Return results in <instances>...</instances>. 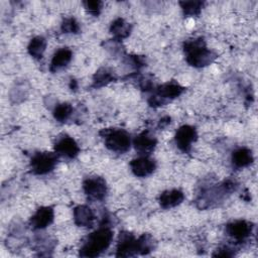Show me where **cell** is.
<instances>
[{
    "mask_svg": "<svg viewBox=\"0 0 258 258\" xmlns=\"http://www.w3.org/2000/svg\"><path fill=\"white\" fill-rule=\"evenodd\" d=\"M185 59L195 68H203L212 63L217 54L206 46L203 38H194L184 42Z\"/></svg>",
    "mask_w": 258,
    "mask_h": 258,
    "instance_id": "obj_1",
    "label": "cell"
},
{
    "mask_svg": "<svg viewBox=\"0 0 258 258\" xmlns=\"http://www.w3.org/2000/svg\"><path fill=\"white\" fill-rule=\"evenodd\" d=\"M113 233L108 227H101L91 233L80 250L82 257H97L111 244Z\"/></svg>",
    "mask_w": 258,
    "mask_h": 258,
    "instance_id": "obj_2",
    "label": "cell"
},
{
    "mask_svg": "<svg viewBox=\"0 0 258 258\" xmlns=\"http://www.w3.org/2000/svg\"><path fill=\"white\" fill-rule=\"evenodd\" d=\"M101 135L105 139L106 147L113 152L124 153L130 148V135L123 129H105L101 132Z\"/></svg>",
    "mask_w": 258,
    "mask_h": 258,
    "instance_id": "obj_3",
    "label": "cell"
},
{
    "mask_svg": "<svg viewBox=\"0 0 258 258\" xmlns=\"http://www.w3.org/2000/svg\"><path fill=\"white\" fill-rule=\"evenodd\" d=\"M182 92L183 88L179 84L173 82L166 83L155 90L154 94L149 98L148 103L152 107H159L177 98Z\"/></svg>",
    "mask_w": 258,
    "mask_h": 258,
    "instance_id": "obj_4",
    "label": "cell"
},
{
    "mask_svg": "<svg viewBox=\"0 0 258 258\" xmlns=\"http://www.w3.org/2000/svg\"><path fill=\"white\" fill-rule=\"evenodd\" d=\"M57 155L51 152L35 153L30 160V168L34 174L42 175L50 172L56 165Z\"/></svg>",
    "mask_w": 258,
    "mask_h": 258,
    "instance_id": "obj_5",
    "label": "cell"
},
{
    "mask_svg": "<svg viewBox=\"0 0 258 258\" xmlns=\"http://www.w3.org/2000/svg\"><path fill=\"white\" fill-rule=\"evenodd\" d=\"M83 188L88 199L94 202L102 201L107 192L106 182L99 176L86 178L83 182Z\"/></svg>",
    "mask_w": 258,
    "mask_h": 258,
    "instance_id": "obj_6",
    "label": "cell"
},
{
    "mask_svg": "<svg viewBox=\"0 0 258 258\" xmlns=\"http://www.w3.org/2000/svg\"><path fill=\"white\" fill-rule=\"evenodd\" d=\"M198 134L195 127L190 125H183L179 127L175 133L174 140L176 146L183 152H188L191 144L197 140Z\"/></svg>",
    "mask_w": 258,
    "mask_h": 258,
    "instance_id": "obj_7",
    "label": "cell"
},
{
    "mask_svg": "<svg viewBox=\"0 0 258 258\" xmlns=\"http://www.w3.org/2000/svg\"><path fill=\"white\" fill-rule=\"evenodd\" d=\"M137 255V239L129 232H122L119 235L116 256L129 257Z\"/></svg>",
    "mask_w": 258,
    "mask_h": 258,
    "instance_id": "obj_8",
    "label": "cell"
},
{
    "mask_svg": "<svg viewBox=\"0 0 258 258\" xmlns=\"http://www.w3.org/2000/svg\"><path fill=\"white\" fill-rule=\"evenodd\" d=\"M130 167L136 176L145 177L154 171L156 168V163L152 158L146 155H141L130 162Z\"/></svg>",
    "mask_w": 258,
    "mask_h": 258,
    "instance_id": "obj_9",
    "label": "cell"
},
{
    "mask_svg": "<svg viewBox=\"0 0 258 258\" xmlns=\"http://www.w3.org/2000/svg\"><path fill=\"white\" fill-rule=\"evenodd\" d=\"M54 218V212L51 207L39 208L30 219V226L33 230H42L48 227Z\"/></svg>",
    "mask_w": 258,
    "mask_h": 258,
    "instance_id": "obj_10",
    "label": "cell"
},
{
    "mask_svg": "<svg viewBox=\"0 0 258 258\" xmlns=\"http://www.w3.org/2000/svg\"><path fill=\"white\" fill-rule=\"evenodd\" d=\"M54 150L58 155L64 156L67 158H75L80 151V147L72 137L64 135L56 140L54 144Z\"/></svg>",
    "mask_w": 258,
    "mask_h": 258,
    "instance_id": "obj_11",
    "label": "cell"
},
{
    "mask_svg": "<svg viewBox=\"0 0 258 258\" xmlns=\"http://www.w3.org/2000/svg\"><path fill=\"white\" fill-rule=\"evenodd\" d=\"M226 231L231 238L237 242H242L250 236L252 225L246 221H235L227 225Z\"/></svg>",
    "mask_w": 258,
    "mask_h": 258,
    "instance_id": "obj_12",
    "label": "cell"
},
{
    "mask_svg": "<svg viewBox=\"0 0 258 258\" xmlns=\"http://www.w3.org/2000/svg\"><path fill=\"white\" fill-rule=\"evenodd\" d=\"M156 143H157L156 139L148 131L141 132L133 140V145L136 151L140 155H146V156L154 150Z\"/></svg>",
    "mask_w": 258,
    "mask_h": 258,
    "instance_id": "obj_13",
    "label": "cell"
},
{
    "mask_svg": "<svg viewBox=\"0 0 258 258\" xmlns=\"http://www.w3.org/2000/svg\"><path fill=\"white\" fill-rule=\"evenodd\" d=\"M74 221L80 227H92L95 221V215L91 208L81 205L74 209Z\"/></svg>",
    "mask_w": 258,
    "mask_h": 258,
    "instance_id": "obj_14",
    "label": "cell"
},
{
    "mask_svg": "<svg viewBox=\"0 0 258 258\" xmlns=\"http://www.w3.org/2000/svg\"><path fill=\"white\" fill-rule=\"evenodd\" d=\"M72 57H73V52L70 48L61 47L57 49L51 58L49 70L51 72H56L62 69L72 60Z\"/></svg>",
    "mask_w": 258,
    "mask_h": 258,
    "instance_id": "obj_15",
    "label": "cell"
},
{
    "mask_svg": "<svg viewBox=\"0 0 258 258\" xmlns=\"http://www.w3.org/2000/svg\"><path fill=\"white\" fill-rule=\"evenodd\" d=\"M184 199V195L179 189L163 191L159 197V204L163 209H170L179 205Z\"/></svg>",
    "mask_w": 258,
    "mask_h": 258,
    "instance_id": "obj_16",
    "label": "cell"
},
{
    "mask_svg": "<svg viewBox=\"0 0 258 258\" xmlns=\"http://www.w3.org/2000/svg\"><path fill=\"white\" fill-rule=\"evenodd\" d=\"M253 162V154L249 148L241 147L235 150L232 154V164L236 168H242L250 165Z\"/></svg>",
    "mask_w": 258,
    "mask_h": 258,
    "instance_id": "obj_17",
    "label": "cell"
},
{
    "mask_svg": "<svg viewBox=\"0 0 258 258\" xmlns=\"http://www.w3.org/2000/svg\"><path fill=\"white\" fill-rule=\"evenodd\" d=\"M110 31L115 37V40H121L129 36L131 31V25L124 19L117 18L112 22L110 26Z\"/></svg>",
    "mask_w": 258,
    "mask_h": 258,
    "instance_id": "obj_18",
    "label": "cell"
},
{
    "mask_svg": "<svg viewBox=\"0 0 258 258\" xmlns=\"http://www.w3.org/2000/svg\"><path fill=\"white\" fill-rule=\"evenodd\" d=\"M45 47H46L45 38L42 36H35L30 40V42L27 46V50H28V53L32 57L38 59V58L42 57Z\"/></svg>",
    "mask_w": 258,
    "mask_h": 258,
    "instance_id": "obj_19",
    "label": "cell"
},
{
    "mask_svg": "<svg viewBox=\"0 0 258 258\" xmlns=\"http://www.w3.org/2000/svg\"><path fill=\"white\" fill-rule=\"evenodd\" d=\"M115 80L114 74L107 68H102L96 72L93 78V86L95 88H101Z\"/></svg>",
    "mask_w": 258,
    "mask_h": 258,
    "instance_id": "obj_20",
    "label": "cell"
},
{
    "mask_svg": "<svg viewBox=\"0 0 258 258\" xmlns=\"http://www.w3.org/2000/svg\"><path fill=\"white\" fill-rule=\"evenodd\" d=\"M153 248V238L149 234H143L137 239V254H148Z\"/></svg>",
    "mask_w": 258,
    "mask_h": 258,
    "instance_id": "obj_21",
    "label": "cell"
},
{
    "mask_svg": "<svg viewBox=\"0 0 258 258\" xmlns=\"http://www.w3.org/2000/svg\"><path fill=\"white\" fill-rule=\"evenodd\" d=\"M73 113V107L69 103H61L55 106L53 110V117L58 122H66Z\"/></svg>",
    "mask_w": 258,
    "mask_h": 258,
    "instance_id": "obj_22",
    "label": "cell"
},
{
    "mask_svg": "<svg viewBox=\"0 0 258 258\" xmlns=\"http://www.w3.org/2000/svg\"><path fill=\"white\" fill-rule=\"evenodd\" d=\"M181 9L185 15L196 16L200 14L204 3L202 1H183L179 3Z\"/></svg>",
    "mask_w": 258,
    "mask_h": 258,
    "instance_id": "obj_23",
    "label": "cell"
},
{
    "mask_svg": "<svg viewBox=\"0 0 258 258\" xmlns=\"http://www.w3.org/2000/svg\"><path fill=\"white\" fill-rule=\"evenodd\" d=\"M61 30L64 33H78L80 31V25L75 18H66L61 23Z\"/></svg>",
    "mask_w": 258,
    "mask_h": 258,
    "instance_id": "obj_24",
    "label": "cell"
},
{
    "mask_svg": "<svg viewBox=\"0 0 258 258\" xmlns=\"http://www.w3.org/2000/svg\"><path fill=\"white\" fill-rule=\"evenodd\" d=\"M84 6H85V8L87 9L88 12L97 16V15L100 14V12L102 10L103 3L101 1H96V0H94V1H85Z\"/></svg>",
    "mask_w": 258,
    "mask_h": 258,
    "instance_id": "obj_25",
    "label": "cell"
},
{
    "mask_svg": "<svg viewBox=\"0 0 258 258\" xmlns=\"http://www.w3.org/2000/svg\"><path fill=\"white\" fill-rule=\"evenodd\" d=\"M233 255H234L233 248H231L229 246H224V247L218 249L216 251V253L214 254V256H223V257H230Z\"/></svg>",
    "mask_w": 258,
    "mask_h": 258,
    "instance_id": "obj_26",
    "label": "cell"
},
{
    "mask_svg": "<svg viewBox=\"0 0 258 258\" xmlns=\"http://www.w3.org/2000/svg\"><path fill=\"white\" fill-rule=\"evenodd\" d=\"M170 122V118L169 117H164V118H162L161 120H160V126H165V125H167L168 123Z\"/></svg>",
    "mask_w": 258,
    "mask_h": 258,
    "instance_id": "obj_27",
    "label": "cell"
}]
</instances>
